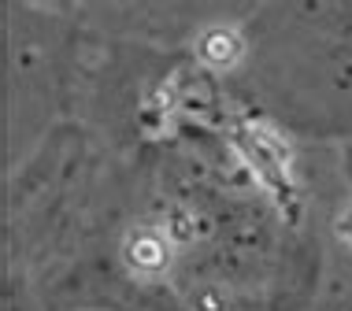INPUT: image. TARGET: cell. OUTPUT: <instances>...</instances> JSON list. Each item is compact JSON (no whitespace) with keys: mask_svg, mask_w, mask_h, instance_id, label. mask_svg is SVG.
<instances>
[{"mask_svg":"<svg viewBox=\"0 0 352 311\" xmlns=\"http://www.w3.org/2000/svg\"><path fill=\"white\" fill-rule=\"evenodd\" d=\"M204 56H208L212 63H230L234 56H237V41H234L230 34L215 30V34L204 37Z\"/></svg>","mask_w":352,"mask_h":311,"instance_id":"obj_2","label":"cell"},{"mask_svg":"<svg viewBox=\"0 0 352 311\" xmlns=\"http://www.w3.org/2000/svg\"><path fill=\"white\" fill-rule=\"evenodd\" d=\"M126 263L130 267H138V270H156V267H164V260H167V249H164V241L156 238V233H134V238L126 241Z\"/></svg>","mask_w":352,"mask_h":311,"instance_id":"obj_1","label":"cell"}]
</instances>
